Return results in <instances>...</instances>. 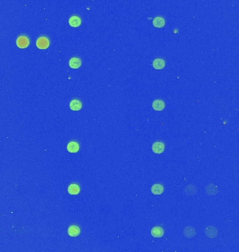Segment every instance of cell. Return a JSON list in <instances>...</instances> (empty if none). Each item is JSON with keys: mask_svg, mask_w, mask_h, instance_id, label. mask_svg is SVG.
I'll use <instances>...</instances> for the list:
<instances>
[{"mask_svg": "<svg viewBox=\"0 0 239 252\" xmlns=\"http://www.w3.org/2000/svg\"><path fill=\"white\" fill-rule=\"evenodd\" d=\"M36 46L40 49H45L49 46V41L46 37H40L36 41Z\"/></svg>", "mask_w": 239, "mask_h": 252, "instance_id": "cell-1", "label": "cell"}, {"mask_svg": "<svg viewBox=\"0 0 239 252\" xmlns=\"http://www.w3.org/2000/svg\"><path fill=\"white\" fill-rule=\"evenodd\" d=\"M29 40L26 36H20L18 38L17 41H16V44H17L18 47L20 48V49H25L27 48L29 45Z\"/></svg>", "mask_w": 239, "mask_h": 252, "instance_id": "cell-2", "label": "cell"}, {"mask_svg": "<svg viewBox=\"0 0 239 252\" xmlns=\"http://www.w3.org/2000/svg\"><path fill=\"white\" fill-rule=\"evenodd\" d=\"M165 148L164 144L162 142H155L153 144V146H152V149H153V152L157 153V154H160L164 152Z\"/></svg>", "mask_w": 239, "mask_h": 252, "instance_id": "cell-3", "label": "cell"}, {"mask_svg": "<svg viewBox=\"0 0 239 252\" xmlns=\"http://www.w3.org/2000/svg\"><path fill=\"white\" fill-rule=\"evenodd\" d=\"M206 236L209 238H214L217 235V230L214 226H208L205 230Z\"/></svg>", "mask_w": 239, "mask_h": 252, "instance_id": "cell-4", "label": "cell"}, {"mask_svg": "<svg viewBox=\"0 0 239 252\" xmlns=\"http://www.w3.org/2000/svg\"><path fill=\"white\" fill-rule=\"evenodd\" d=\"M183 234L185 235V237L187 238H192L194 237L196 234V231L195 229L192 226H187L184 229Z\"/></svg>", "mask_w": 239, "mask_h": 252, "instance_id": "cell-5", "label": "cell"}, {"mask_svg": "<svg viewBox=\"0 0 239 252\" xmlns=\"http://www.w3.org/2000/svg\"><path fill=\"white\" fill-rule=\"evenodd\" d=\"M165 104L162 100H156L153 102V108L155 111H162L164 109Z\"/></svg>", "mask_w": 239, "mask_h": 252, "instance_id": "cell-6", "label": "cell"}, {"mask_svg": "<svg viewBox=\"0 0 239 252\" xmlns=\"http://www.w3.org/2000/svg\"><path fill=\"white\" fill-rule=\"evenodd\" d=\"M80 233V229L79 227L76 226H70L68 229V234L71 237H77L79 235Z\"/></svg>", "mask_w": 239, "mask_h": 252, "instance_id": "cell-7", "label": "cell"}, {"mask_svg": "<svg viewBox=\"0 0 239 252\" xmlns=\"http://www.w3.org/2000/svg\"><path fill=\"white\" fill-rule=\"evenodd\" d=\"M69 25L73 27H78L81 24V20H80L79 17L73 15V16H72L69 18Z\"/></svg>", "mask_w": 239, "mask_h": 252, "instance_id": "cell-8", "label": "cell"}, {"mask_svg": "<svg viewBox=\"0 0 239 252\" xmlns=\"http://www.w3.org/2000/svg\"><path fill=\"white\" fill-rule=\"evenodd\" d=\"M151 235L154 237H162L164 235V230L161 227H155L151 230Z\"/></svg>", "mask_w": 239, "mask_h": 252, "instance_id": "cell-9", "label": "cell"}, {"mask_svg": "<svg viewBox=\"0 0 239 252\" xmlns=\"http://www.w3.org/2000/svg\"><path fill=\"white\" fill-rule=\"evenodd\" d=\"M69 107L73 111H79L82 108V103L78 100H73L71 101Z\"/></svg>", "mask_w": 239, "mask_h": 252, "instance_id": "cell-10", "label": "cell"}, {"mask_svg": "<svg viewBox=\"0 0 239 252\" xmlns=\"http://www.w3.org/2000/svg\"><path fill=\"white\" fill-rule=\"evenodd\" d=\"M197 191V187L192 184L187 185V186L185 187V190H184L185 193L186 195H187V196H194V195L196 194Z\"/></svg>", "mask_w": 239, "mask_h": 252, "instance_id": "cell-11", "label": "cell"}, {"mask_svg": "<svg viewBox=\"0 0 239 252\" xmlns=\"http://www.w3.org/2000/svg\"><path fill=\"white\" fill-rule=\"evenodd\" d=\"M81 60L80 59L78 58H72L70 59L69 63V67L72 69H78L80 67L81 65Z\"/></svg>", "mask_w": 239, "mask_h": 252, "instance_id": "cell-12", "label": "cell"}, {"mask_svg": "<svg viewBox=\"0 0 239 252\" xmlns=\"http://www.w3.org/2000/svg\"><path fill=\"white\" fill-rule=\"evenodd\" d=\"M206 192L208 195H210V196H214V195L217 194V193L218 192V189H217V187L216 186H215L214 184H210L206 187Z\"/></svg>", "mask_w": 239, "mask_h": 252, "instance_id": "cell-13", "label": "cell"}, {"mask_svg": "<svg viewBox=\"0 0 239 252\" xmlns=\"http://www.w3.org/2000/svg\"><path fill=\"white\" fill-rule=\"evenodd\" d=\"M67 150L70 153H76L79 151V144L76 141H71L67 145Z\"/></svg>", "mask_w": 239, "mask_h": 252, "instance_id": "cell-14", "label": "cell"}, {"mask_svg": "<svg viewBox=\"0 0 239 252\" xmlns=\"http://www.w3.org/2000/svg\"><path fill=\"white\" fill-rule=\"evenodd\" d=\"M153 66L156 70H162L164 67L165 62L163 59H155L153 63Z\"/></svg>", "mask_w": 239, "mask_h": 252, "instance_id": "cell-15", "label": "cell"}, {"mask_svg": "<svg viewBox=\"0 0 239 252\" xmlns=\"http://www.w3.org/2000/svg\"><path fill=\"white\" fill-rule=\"evenodd\" d=\"M151 191L154 195H161L164 191V187L161 184H154L151 188Z\"/></svg>", "mask_w": 239, "mask_h": 252, "instance_id": "cell-16", "label": "cell"}, {"mask_svg": "<svg viewBox=\"0 0 239 252\" xmlns=\"http://www.w3.org/2000/svg\"><path fill=\"white\" fill-rule=\"evenodd\" d=\"M153 24L155 27L160 28V27H162L164 26L165 20L164 18L162 17H156L153 19Z\"/></svg>", "mask_w": 239, "mask_h": 252, "instance_id": "cell-17", "label": "cell"}, {"mask_svg": "<svg viewBox=\"0 0 239 252\" xmlns=\"http://www.w3.org/2000/svg\"><path fill=\"white\" fill-rule=\"evenodd\" d=\"M68 192L70 195H78L80 192V187L79 185L72 184L68 187Z\"/></svg>", "mask_w": 239, "mask_h": 252, "instance_id": "cell-18", "label": "cell"}]
</instances>
